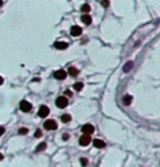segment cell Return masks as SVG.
I'll return each mask as SVG.
<instances>
[{
	"mask_svg": "<svg viewBox=\"0 0 160 167\" xmlns=\"http://www.w3.org/2000/svg\"><path fill=\"white\" fill-rule=\"evenodd\" d=\"M69 104V100L65 96H59L58 98L56 99V105L58 106L59 108H64L67 107Z\"/></svg>",
	"mask_w": 160,
	"mask_h": 167,
	"instance_id": "6da1fadb",
	"label": "cell"
},
{
	"mask_svg": "<svg viewBox=\"0 0 160 167\" xmlns=\"http://www.w3.org/2000/svg\"><path fill=\"white\" fill-rule=\"evenodd\" d=\"M44 127H45V129L46 130H56L57 128H58V124H57V122H56L55 120L49 119V120L45 121Z\"/></svg>",
	"mask_w": 160,
	"mask_h": 167,
	"instance_id": "7a4b0ae2",
	"label": "cell"
},
{
	"mask_svg": "<svg viewBox=\"0 0 160 167\" xmlns=\"http://www.w3.org/2000/svg\"><path fill=\"white\" fill-rule=\"evenodd\" d=\"M20 108L23 112H28L32 109V104L27 100H22L20 103Z\"/></svg>",
	"mask_w": 160,
	"mask_h": 167,
	"instance_id": "3957f363",
	"label": "cell"
},
{
	"mask_svg": "<svg viewBox=\"0 0 160 167\" xmlns=\"http://www.w3.org/2000/svg\"><path fill=\"white\" fill-rule=\"evenodd\" d=\"M92 141V139H91V136L89 134H83V136L80 138V144L82 146H87L89 143Z\"/></svg>",
	"mask_w": 160,
	"mask_h": 167,
	"instance_id": "277c9868",
	"label": "cell"
},
{
	"mask_svg": "<svg viewBox=\"0 0 160 167\" xmlns=\"http://www.w3.org/2000/svg\"><path fill=\"white\" fill-rule=\"evenodd\" d=\"M49 112H50V110L47 106L42 105L40 106V108H39V110H38V116L42 118H45L49 115Z\"/></svg>",
	"mask_w": 160,
	"mask_h": 167,
	"instance_id": "5b68a950",
	"label": "cell"
},
{
	"mask_svg": "<svg viewBox=\"0 0 160 167\" xmlns=\"http://www.w3.org/2000/svg\"><path fill=\"white\" fill-rule=\"evenodd\" d=\"M54 77H55L56 79H58V80H63V79L67 78V72L64 70L60 69V70H57L54 73Z\"/></svg>",
	"mask_w": 160,
	"mask_h": 167,
	"instance_id": "8992f818",
	"label": "cell"
},
{
	"mask_svg": "<svg viewBox=\"0 0 160 167\" xmlns=\"http://www.w3.org/2000/svg\"><path fill=\"white\" fill-rule=\"evenodd\" d=\"M82 131H83V133L92 134L93 132L95 131V128H94V126H92V124H85V126H83Z\"/></svg>",
	"mask_w": 160,
	"mask_h": 167,
	"instance_id": "52a82bcc",
	"label": "cell"
},
{
	"mask_svg": "<svg viewBox=\"0 0 160 167\" xmlns=\"http://www.w3.org/2000/svg\"><path fill=\"white\" fill-rule=\"evenodd\" d=\"M82 34V29L77 25H74L71 27V35L72 36H80Z\"/></svg>",
	"mask_w": 160,
	"mask_h": 167,
	"instance_id": "ba28073f",
	"label": "cell"
},
{
	"mask_svg": "<svg viewBox=\"0 0 160 167\" xmlns=\"http://www.w3.org/2000/svg\"><path fill=\"white\" fill-rule=\"evenodd\" d=\"M68 43H65V42H57V43L55 44V47L57 48V49L59 50H64L68 48Z\"/></svg>",
	"mask_w": 160,
	"mask_h": 167,
	"instance_id": "9c48e42d",
	"label": "cell"
},
{
	"mask_svg": "<svg viewBox=\"0 0 160 167\" xmlns=\"http://www.w3.org/2000/svg\"><path fill=\"white\" fill-rule=\"evenodd\" d=\"M81 20H82V22H83L84 24H86V25H89L91 23H92V17H91V15H88V14H84V15H82Z\"/></svg>",
	"mask_w": 160,
	"mask_h": 167,
	"instance_id": "30bf717a",
	"label": "cell"
},
{
	"mask_svg": "<svg viewBox=\"0 0 160 167\" xmlns=\"http://www.w3.org/2000/svg\"><path fill=\"white\" fill-rule=\"evenodd\" d=\"M94 145L96 146L97 148H105L106 146V143L102 141V140H99V139H95L94 140Z\"/></svg>",
	"mask_w": 160,
	"mask_h": 167,
	"instance_id": "8fae6325",
	"label": "cell"
},
{
	"mask_svg": "<svg viewBox=\"0 0 160 167\" xmlns=\"http://www.w3.org/2000/svg\"><path fill=\"white\" fill-rule=\"evenodd\" d=\"M71 119H72V117H71L69 114H64V115H62L61 121L62 122H64V124H67V122H70V121H71Z\"/></svg>",
	"mask_w": 160,
	"mask_h": 167,
	"instance_id": "7c38bea8",
	"label": "cell"
},
{
	"mask_svg": "<svg viewBox=\"0 0 160 167\" xmlns=\"http://www.w3.org/2000/svg\"><path fill=\"white\" fill-rule=\"evenodd\" d=\"M68 72L71 74L72 77H76V75L79 74V70H77L76 68H74V67H70V68H69Z\"/></svg>",
	"mask_w": 160,
	"mask_h": 167,
	"instance_id": "4fadbf2b",
	"label": "cell"
},
{
	"mask_svg": "<svg viewBox=\"0 0 160 167\" xmlns=\"http://www.w3.org/2000/svg\"><path fill=\"white\" fill-rule=\"evenodd\" d=\"M132 68H133V61H129L125 63V66H124V68H123V71L124 72H128V71H130Z\"/></svg>",
	"mask_w": 160,
	"mask_h": 167,
	"instance_id": "5bb4252c",
	"label": "cell"
},
{
	"mask_svg": "<svg viewBox=\"0 0 160 167\" xmlns=\"http://www.w3.org/2000/svg\"><path fill=\"white\" fill-rule=\"evenodd\" d=\"M123 103L124 105H130L132 103V96L131 95H125L123 97Z\"/></svg>",
	"mask_w": 160,
	"mask_h": 167,
	"instance_id": "9a60e30c",
	"label": "cell"
},
{
	"mask_svg": "<svg viewBox=\"0 0 160 167\" xmlns=\"http://www.w3.org/2000/svg\"><path fill=\"white\" fill-rule=\"evenodd\" d=\"M83 86H84V85H83L82 82H77V83L74 84V90H75V91H81V90L83 88Z\"/></svg>",
	"mask_w": 160,
	"mask_h": 167,
	"instance_id": "2e32d148",
	"label": "cell"
},
{
	"mask_svg": "<svg viewBox=\"0 0 160 167\" xmlns=\"http://www.w3.org/2000/svg\"><path fill=\"white\" fill-rule=\"evenodd\" d=\"M89 11H91V7H89V5L85 3V5L82 6V12H89Z\"/></svg>",
	"mask_w": 160,
	"mask_h": 167,
	"instance_id": "e0dca14e",
	"label": "cell"
},
{
	"mask_svg": "<svg viewBox=\"0 0 160 167\" xmlns=\"http://www.w3.org/2000/svg\"><path fill=\"white\" fill-rule=\"evenodd\" d=\"M46 146H47V145H46V143H44V142L40 143V144H39V145L36 148V152H40V151H43V150L46 148Z\"/></svg>",
	"mask_w": 160,
	"mask_h": 167,
	"instance_id": "ac0fdd59",
	"label": "cell"
},
{
	"mask_svg": "<svg viewBox=\"0 0 160 167\" xmlns=\"http://www.w3.org/2000/svg\"><path fill=\"white\" fill-rule=\"evenodd\" d=\"M18 132H19V134H26V133L28 132V129H27V128H20Z\"/></svg>",
	"mask_w": 160,
	"mask_h": 167,
	"instance_id": "d6986e66",
	"label": "cell"
},
{
	"mask_svg": "<svg viewBox=\"0 0 160 167\" xmlns=\"http://www.w3.org/2000/svg\"><path fill=\"white\" fill-rule=\"evenodd\" d=\"M101 6L108 8L109 7V0H101Z\"/></svg>",
	"mask_w": 160,
	"mask_h": 167,
	"instance_id": "ffe728a7",
	"label": "cell"
},
{
	"mask_svg": "<svg viewBox=\"0 0 160 167\" xmlns=\"http://www.w3.org/2000/svg\"><path fill=\"white\" fill-rule=\"evenodd\" d=\"M42 136V130H37L36 132H35V138H40Z\"/></svg>",
	"mask_w": 160,
	"mask_h": 167,
	"instance_id": "44dd1931",
	"label": "cell"
},
{
	"mask_svg": "<svg viewBox=\"0 0 160 167\" xmlns=\"http://www.w3.org/2000/svg\"><path fill=\"white\" fill-rule=\"evenodd\" d=\"M3 133H5V128H3V127H1V126H0V136H2V134H3Z\"/></svg>",
	"mask_w": 160,
	"mask_h": 167,
	"instance_id": "7402d4cb",
	"label": "cell"
},
{
	"mask_svg": "<svg viewBox=\"0 0 160 167\" xmlns=\"http://www.w3.org/2000/svg\"><path fill=\"white\" fill-rule=\"evenodd\" d=\"M81 163H82V165H86V164H87V160H86V158H82V160H81Z\"/></svg>",
	"mask_w": 160,
	"mask_h": 167,
	"instance_id": "603a6c76",
	"label": "cell"
},
{
	"mask_svg": "<svg viewBox=\"0 0 160 167\" xmlns=\"http://www.w3.org/2000/svg\"><path fill=\"white\" fill-rule=\"evenodd\" d=\"M69 139V134L68 133H64V136H63V140H68Z\"/></svg>",
	"mask_w": 160,
	"mask_h": 167,
	"instance_id": "cb8c5ba5",
	"label": "cell"
},
{
	"mask_svg": "<svg viewBox=\"0 0 160 167\" xmlns=\"http://www.w3.org/2000/svg\"><path fill=\"white\" fill-rule=\"evenodd\" d=\"M65 94H67V95H68V96H72V93L70 92V91H69V90H67V91H65Z\"/></svg>",
	"mask_w": 160,
	"mask_h": 167,
	"instance_id": "d4e9b609",
	"label": "cell"
},
{
	"mask_svg": "<svg viewBox=\"0 0 160 167\" xmlns=\"http://www.w3.org/2000/svg\"><path fill=\"white\" fill-rule=\"evenodd\" d=\"M2 83H3V78H2V77H0V85H1Z\"/></svg>",
	"mask_w": 160,
	"mask_h": 167,
	"instance_id": "484cf974",
	"label": "cell"
},
{
	"mask_svg": "<svg viewBox=\"0 0 160 167\" xmlns=\"http://www.w3.org/2000/svg\"><path fill=\"white\" fill-rule=\"evenodd\" d=\"M1 160H3V155L0 153V161H1Z\"/></svg>",
	"mask_w": 160,
	"mask_h": 167,
	"instance_id": "4316f807",
	"label": "cell"
},
{
	"mask_svg": "<svg viewBox=\"0 0 160 167\" xmlns=\"http://www.w3.org/2000/svg\"><path fill=\"white\" fill-rule=\"evenodd\" d=\"M2 6V0H0V7Z\"/></svg>",
	"mask_w": 160,
	"mask_h": 167,
	"instance_id": "83f0119b",
	"label": "cell"
}]
</instances>
